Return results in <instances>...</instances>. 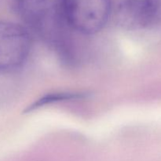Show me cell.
I'll return each mask as SVG.
<instances>
[{"label": "cell", "mask_w": 161, "mask_h": 161, "mask_svg": "<svg viewBox=\"0 0 161 161\" xmlns=\"http://www.w3.org/2000/svg\"><path fill=\"white\" fill-rule=\"evenodd\" d=\"M31 35L18 24L0 21V73H13L20 70L29 58Z\"/></svg>", "instance_id": "3"}, {"label": "cell", "mask_w": 161, "mask_h": 161, "mask_svg": "<svg viewBox=\"0 0 161 161\" xmlns=\"http://www.w3.org/2000/svg\"><path fill=\"white\" fill-rule=\"evenodd\" d=\"M112 9V0H64L68 27L83 35L95 34L103 29Z\"/></svg>", "instance_id": "2"}, {"label": "cell", "mask_w": 161, "mask_h": 161, "mask_svg": "<svg viewBox=\"0 0 161 161\" xmlns=\"http://www.w3.org/2000/svg\"><path fill=\"white\" fill-rule=\"evenodd\" d=\"M161 15V0H121L116 10L117 23L127 30L152 26Z\"/></svg>", "instance_id": "4"}, {"label": "cell", "mask_w": 161, "mask_h": 161, "mask_svg": "<svg viewBox=\"0 0 161 161\" xmlns=\"http://www.w3.org/2000/svg\"><path fill=\"white\" fill-rule=\"evenodd\" d=\"M85 96L83 93H73V92H60V93H53L43 96L41 98L38 99L37 102H34L32 105L27 108L26 112H31L33 110L38 109L40 107L44 106L46 105L58 102H62V101L72 100V99L82 98Z\"/></svg>", "instance_id": "5"}, {"label": "cell", "mask_w": 161, "mask_h": 161, "mask_svg": "<svg viewBox=\"0 0 161 161\" xmlns=\"http://www.w3.org/2000/svg\"><path fill=\"white\" fill-rule=\"evenodd\" d=\"M13 3L17 14L33 31L54 43L61 41L69 28L64 0H13Z\"/></svg>", "instance_id": "1"}]
</instances>
